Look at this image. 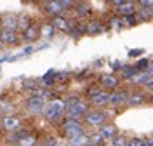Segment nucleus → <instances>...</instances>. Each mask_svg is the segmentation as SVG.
<instances>
[{
  "mask_svg": "<svg viewBox=\"0 0 153 146\" xmlns=\"http://www.w3.org/2000/svg\"><path fill=\"white\" fill-rule=\"evenodd\" d=\"M66 111V106H65V101H61V99H52L51 103H49V106L45 108V118H47L49 122H56L59 118L63 117V113Z\"/></svg>",
  "mask_w": 153,
  "mask_h": 146,
  "instance_id": "1",
  "label": "nucleus"
},
{
  "mask_svg": "<svg viewBox=\"0 0 153 146\" xmlns=\"http://www.w3.org/2000/svg\"><path fill=\"white\" fill-rule=\"evenodd\" d=\"M63 132L68 139L75 136H80V134H85V125L80 122V120H70L68 118L66 122L63 124Z\"/></svg>",
  "mask_w": 153,
  "mask_h": 146,
  "instance_id": "2",
  "label": "nucleus"
},
{
  "mask_svg": "<svg viewBox=\"0 0 153 146\" xmlns=\"http://www.w3.org/2000/svg\"><path fill=\"white\" fill-rule=\"evenodd\" d=\"M85 125L89 127H103L105 124H108L106 120H108V115H106L105 111H101V110H92V111H89L85 115Z\"/></svg>",
  "mask_w": 153,
  "mask_h": 146,
  "instance_id": "3",
  "label": "nucleus"
},
{
  "mask_svg": "<svg viewBox=\"0 0 153 146\" xmlns=\"http://www.w3.org/2000/svg\"><path fill=\"white\" fill-rule=\"evenodd\" d=\"M87 113H89V104L84 103V101H80L78 104H75V106H71L70 110H66V115L70 120H80L82 117L85 118Z\"/></svg>",
  "mask_w": 153,
  "mask_h": 146,
  "instance_id": "4",
  "label": "nucleus"
},
{
  "mask_svg": "<svg viewBox=\"0 0 153 146\" xmlns=\"http://www.w3.org/2000/svg\"><path fill=\"white\" fill-rule=\"evenodd\" d=\"M25 108L28 110L30 113H42V111H45V99H40V97H37V96H31V97L26 99Z\"/></svg>",
  "mask_w": 153,
  "mask_h": 146,
  "instance_id": "5",
  "label": "nucleus"
},
{
  "mask_svg": "<svg viewBox=\"0 0 153 146\" xmlns=\"http://www.w3.org/2000/svg\"><path fill=\"white\" fill-rule=\"evenodd\" d=\"M0 23H2V30L14 31L16 28H19V18L14 16V14H4L0 18Z\"/></svg>",
  "mask_w": 153,
  "mask_h": 146,
  "instance_id": "6",
  "label": "nucleus"
},
{
  "mask_svg": "<svg viewBox=\"0 0 153 146\" xmlns=\"http://www.w3.org/2000/svg\"><path fill=\"white\" fill-rule=\"evenodd\" d=\"M113 5L118 7V12L122 16H132L134 10H136V4L134 2H124V0H113Z\"/></svg>",
  "mask_w": 153,
  "mask_h": 146,
  "instance_id": "7",
  "label": "nucleus"
},
{
  "mask_svg": "<svg viewBox=\"0 0 153 146\" xmlns=\"http://www.w3.org/2000/svg\"><path fill=\"white\" fill-rule=\"evenodd\" d=\"M97 134L103 137V141H106V139H111V141H113L115 137H117V127L108 122V124H105L103 127H99V132H97Z\"/></svg>",
  "mask_w": 153,
  "mask_h": 146,
  "instance_id": "8",
  "label": "nucleus"
},
{
  "mask_svg": "<svg viewBox=\"0 0 153 146\" xmlns=\"http://www.w3.org/2000/svg\"><path fill=\"white\" fill-rule=\"evenodd\" d=\"M37 39H40V26H37V24H31L26 31H23V40L26 44H31Z\"/></svg>",
  "mask_w": 153,
  "mask_h": 146,
  "instance_id": "9",
  "label": "nucleus"
},
{
  "mask_svg": "<svg viewBox=\"0 0 153 146\" xmlns=\"http://www.w3.org/2000/svg\"><path fill=\"white\" fill-rule=\"evenodd\" d=\"M2 125L5 127L7 130H18L19 125H21V118L16 117V115H7V117H4V120H2Z\"/></svg>",
  "mask_w": 153,
  "mask_h": 146,
  "instance_id": "10",
  "label": "nucleus"
},
{
  "mask_svg": "<svg viewBox=\"0 0 153 146\" xmlns=\"http://www.w3.org/2000/svg\"><path fill=\"white\" fill-rule=\"evenodd\" d=\"M110 99H111V94L106 92V90H101L99 94L91 97V101H92L94 106H106V104H110Z\"/></svg>",
  "mask_w": 153,
  "mask_h": 146,
  "instance_id": "11",
  "label": "nucleus"
},
{
  "mask_svg": "<svg viewBox=\"0 0 153 146\" xmlns=\"http://www.w3.org/2000/svg\"><path fill=\"white\" fill-rule=\"evenodd\" d=\"M0 40L4 42V45H14L19 42V37L16 35V31H9V30H0Z\"/></svg>",
  "mask_w": 153,
  "mask_h": 146,
  "instance_id": "12",
  "label": "nucleus"
},
{
  "mask_svg": "<svg viewBox=\"0 0 153 146\" xmlns=\"http://www.w3.org/2000/svg\"><path fill=\"white\" fill-rule=\"evenodd\" d=\"M63 5H61V2L59 0H52V2H47L45 4V12H49L51 16H54V18H57V16H61L63 14Z\"/></svg>",
  "mask_w": 153,
  "mask_h": 146,
  "instance_id": "13",
  "label": "nucleus"
},
{
  "mask_svg": "<svg viewBox=\"0 0 153 146\" xmlns=\"http://www.w3.org/2000/svg\"><path fill=\"white\" fill-rule=\"evenodd\" d=\"M127 101H129V94H127V90H120V92H115V94H111L110 104H113V106H118V104H122V103H127Z\"/></svg>",
  "mask_w": 153,
  "mask_h": 146,
  "instance_id": "14",
  "label": "nucleus"
},
{
  "mask_svg": "<svg viewBox=\"0 0 153 146\" xmlns=\"http://www.w3.org/2000/svg\"><path fill=\"white\" fill-rule=\"evenodd\" d=\"M68 141H70V146H89L91 145V136L80 134V136H75V137H71V139H68Z\"/></svg>",
  "mask_w": 153,
  "mask_h": 146,
  "instance_id": "15",
  "label": "nucleus"
},
{
  "mask_svg": "<svg viewBox=\"0 0 153 146\" xmlns=\"http://www.w3.org/2000/svg\"><path fill=\"white\" fill-rule=\"evenodd\" d=\"M54 24L52 23H45L40 26V39H45V40H51L52 35H54Z\"/></svg>",
  "mask_w": 153,
  "mask_h": 146,
  "instance_id": "16",
  "label": "nucleus"
},
{
  "mask_svg": "<svg viewBox=\"0 0 153 146\" xmlns=\"http://www.w3.org/2000/svg\"><path fill=\"white\" fill-rule=\"evenodd\" d=\"M52 24H54V28H57V30H70V21L68 19H65L63 16H57V18H54L52 19Z\"/></svg>",
  "mask_w": 153,
  "mask_h": 146,
  "instance_id": "17",
  "label": "nucleus"
},
{
  "mask_svg": "<svg viewBox=\"0 0 153 146\" xmlns=\"http://www.w3.org/2000/svg\"><path fill=\"white\" fill-rule=\"evenodd\" d=\"M101 84L108 89H113L118 85V78H115L113 75H105V77L101 78Z\"/></svg>",
  "mask_w": 153,
  "mask_h": 146,
  "instance_id": "18",
  "label": "nucleus"
},
{
  "mask_svg": "<svg viewBox=\"0 0 153 146\" xmlns=\"http://www.w3.org/2000/svg\"><path fill=\"white\" fill-rule=\"evenodd\" d=\"M18 146H37V137L31 136V134H28L25 139H21V141H19Z\"/></svg>",
  "mask_w": 153,
  "mask_h": 146,
  "instance_id": "19",
  "label": "nucleus"
},
{
  "mask_svg": "<svg viewBox=\"0 0 153 146\" xmlns=\"http://www.w3.org/2000/svg\"><path fill=\"white\" fill-rule=\"evenodd\" d=\"M144 101V97L141 96V94H132V96H129V104H132V106H137V104H141Z\"/></svg>",
  "mask_w": 153,
  "mask_h": 146,
  "instance_id": "20",
  "label": "nucleus"
},
{
  "mask_svg": "<svg viewBox=\"0 0 153 146\" xmlns=\"http://www.w3.org/2000/svg\"><path fill=\"white\" fill-rule=\"evenodd\" d=\"M111 146H129V139L125 136H117L111 141Z\"/></svg>",
  "mask_w": 153,
  "mask_h": 146,
  "instance_id": "21",
  "label": "nucleus"
},
{
  "mask_svg": "<svg viewBox=\"0 0 153 146\" xmlns=\"http://www.w3.org/2000/svg\"><path fill=\"white\" fill-rule=\"evenodd\" d=\"M38 146H57V139L52 136H45L42 141H40V145Z\"/></svg>",
  "mask_w": 153,
  "mask_h": 146,
  "instance_id": "22",
  "label": "nucleus"
},
{
  "mask_svg": "<svg viewBox=\"0 0 153 146\" xmlns=\"http://www.w3.org/2000/svg\"><path fill=\"white\" fill-rule=\"evenodd\" d=\"M80 103V97L78 96H71L68 97V99H65V106H66V110H70L71 106H75V104H78Z\"/></svg>",
  "mask_w": 153,
  "mask_h": 146,
  "instance_id": "23",
  "label": "nucleus"
},
{
  "mask_svg": "<svg viewBox=\"0 0 153 146\" xmlns=\"http://www.w3.org/2000/svg\"><path fill=\"white\" fill-rule=\"evenodd\" d=\"M54 77H56V73H54V71L47 73L45 77L42 78V84H44V85H52V84H54V80H56Z\"/></svg>",
  "mask_w": 153,
  "mask_h": 146,
  "instance_id": "24",
  "label": "nucleus"
},
{
  "mask_svg": "<svg viewBox=\"0 0 153 146\" xmlns=\"http://www.w3.org/2000/svg\"><path fill=\"white\" fill-rule=\"evenodd\" d=\"M33 96L40 97V99H45V97H49V90L47 89H35L33 90Z\"/></svg>",
  "mask_w": 153,
  "mask_h": 146,
  "instance_id": "25",
  "label": "nucleus"
},
{
  "mask_svg": "<svg viewBox=\"0 0 153 146\" xmlns=\"http://www.w3.org/2000/svg\"><path fill=\"white\" fill-rule=\"evenodd\" d=\"M30 26H31V23H30L28 18H19V28L23 30V31H26Z\"/></svg>",
  "mask_w": 153,
  "mask_h": 146,
  "instance_id": "26",
  "label": "nucleus"
},
{
  "mask_svg": "<svg viewBox=\"0 0 153 146\" xmlns=\"http://www.w3.org/2000/svg\"><path fill=\"white\" fill-rule=\"evenodd\" d=\"M136 71H137V68H124L122 70V77L124 78H132Z\"/></svg>",
  "mask_w": 153,
  "mask_h": 146,
  "instance_id": "27",
  "label": "nucleus"
},
{
  "mask_svg": "<svg viewBox=\"0 0 153 146\" xmlns=\"http://www.w3.org/2000/svg\"><path fill=\"white\" fill-rule=\"evenodd\" d=\"M139 7H143V10L153 9V0H141L139 2Z\"/></svg>",
  "mask_w": 153,
  "mask_h": 146,
  "instance_id": "28",
  "label": "nucleus"
},
{
  "mask_svg": "<svg viewBox=\"0 0 153 146\" xmlns=\"http://www.w3.org/2000/svg\"><path fill=\"white\" fill-rule=\"evenodd\" d=\"M129 146H144V141L139 137H132V139H129Z\"/></svg>",
  "mask_w": 153,
  "mask_h": 146,
  "instance_id": "29",
  "label": "nucleus"
},
{
  "mask_svg": "<svg viewBox=\"0 0 153 146\" xmlns=\"http://www.w3.org/2000/svg\"><path fill=\"white\" fill-rule=\"evenodd\" d=\"M76 14L82 18V16H87L89 14V9H87L85 5H76Z\"/></svg>",
  "mask_w": 153,
  "mask_h": 146,
  "instance_id": "30",
  "label": "nucleus"
},
{
  "mask_svg": "<svg viewBox=\"0 0 153 146\" xmlns=\"http://www.w3.org/2000/svg\"><path fill=\"white\" fill-rule=\"evenodd\" d=\"M150 64H152V63H148V59H141V61L137 63V70H144V68H150Z\"/></svg>",
  "mask_w": 153,
  "mask_h": 146,
  "instance_id": "31",
  "label": "nucleus"
},
{
  "mask_svg": "<svg viewBox=\"0 0 153 146\" xmlns=\"http://www.w3.org/2000/svg\"><path fill=\"white\" fill-rule=\"evenodd\" d=\"M143 54V49H132V50H129V56L134 58V56H141Z\"/></svg>",
  "mask_w": 153,
  "mask_h": 146,
  "instance_id": "32",
  "label": "nucleus"
},
{
  "mask_svg": "<svg viewBox=\"0 0 153 146\" xmlns=\"http://www.w3.org/2000/svg\"><path fill=\"white\" fill-rule=\"evenodd\" d=\"M61 2V5H63V9L66 10V9H70L71 5H73V2H68V0H59Z\"/></svg>",
  "mask_w": 153,
  "mask_h": 146,
  "instance_id": "33",
  "label": "nucleus"
},
{
  "mask_svg": "<svg viewBox=\"0 0 153 146\" xmlns=\"http://www.w3.org/2000/svg\"><path fill=\"white\" fill-rule=\"evenodd\" d=\"M125 23H127L129 26H131V24H136V18H134V14L132 16H127V18H125Z\"/></svg>",
  "mask_w": 153,
  "mask_h": 146,
  "instance_id": "34",
  "label": "nucleus"
},
{
  "mask_svg": "<svg viewBox=\"0 0 153 146\" xmlns=\"http://www.w3.org/2000/svg\"><path fill=\"white\" fill-rule=\"evenodd\" d=\"M101 30V26L97 24V21H94V24H91V31H99Z\"/></svg>",
  "mask_w": 153,
  "mask_h": 146,
  "instance_id": "35",
  "label": "nucleus"
},
{
  "mask_svg": "<svg viewBox=\"0 0 153 146\" xmlns=\"http://www.w3.org/2000/svg\"><path fill=\"white\" fill-rule=\"evenodd\" d=\"M113 68L118 70V68H122V66H118V61H115V63H113Z\"/></svg>",
  "mask_w": 153,
  "mask_h": 146,
  "instance_id": "36",
  "label": "nucleus"
},
{
  "mask_svg": "<svg viewBox=\"0 0 153 146\" xmlns=\"http://www.w3.org/2000/svg\"><path fill=\"white\" fill-rule=\"evenodd\" d=\"M2 49H4V42H2V40H0V50H2Z\"/></svg>",
  "mask_w": 153,
  "mask_h": 146,
  "instance_id": "37",
  "label": "nucleus"
},
{
  "mask_svg": "<svg viewBox=\"0 0 153 146\" xmlns=\"http://www.w3.org/2000/svg\"><path fill=\"white\" fill-rule=\"evenodd\" d=\"M150 101H152V103H153V92H152V94H150Z\"/></svg>",
  "mask_w": 153,
  "mask_h": 146,
  "instance_id": "38",
  "label": "nucleus"
},
{
  "mask_svg": "<svg viewBox=\"0 0 153 146\" xmlns=\"http://www.w3.org/2000/svg\"><path fill=\"white\" fill-rule=\"evenodd\" d=\"M144 146H150V145H148V143H144Z\"/></svg>",
  "mask_w": 153,
  "mask_h": 146,
  "instance_id": "39",
  "label": "nucleus"
}]
</instances>
